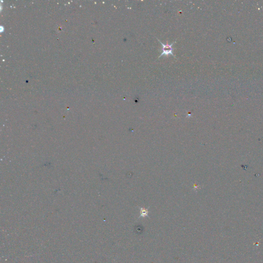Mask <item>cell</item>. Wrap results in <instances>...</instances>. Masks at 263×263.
I'll return each mask as SVG.
<instances>
[{"mask_svg": "<svg viewBox=\"0 0 263 263\" xmlns=\"http://www.w3.org/2000/svg\"><path fill=\"white\" fill-rule=\"evenodd\" d=\"M156 39H157L158 41H159V42L161 43V46H162V48L160 50V51L161 52V55L158 57V59L160 58L161 57H162V56H168L169 55H172L176 58L175 56L174 55L173 52V48L172 47L173 45L176 43V41H174V42L172 43L171 44H169L168 43L166 44H164L159 40H158V39H157V38H156Z\"/></svg>", "mask_w": 263, "mask_h": 263, "instance_id": "cell-1", "label": "cell"}, {"mask_svg": "<svg viewBox=\"0 0 263 263\" xmlns=\"http://www.w3.org/2000/svg\"><path fill=\"white\" fill-rule=\"evenodd\" d=\"M148 210L147 209H145V208H140V217L145 218V216H148Z\"/></svg>", "mask_w": 263, "mask_h": 263, "instance_id": "cell-2", "label": "cell"}]
</instances>
